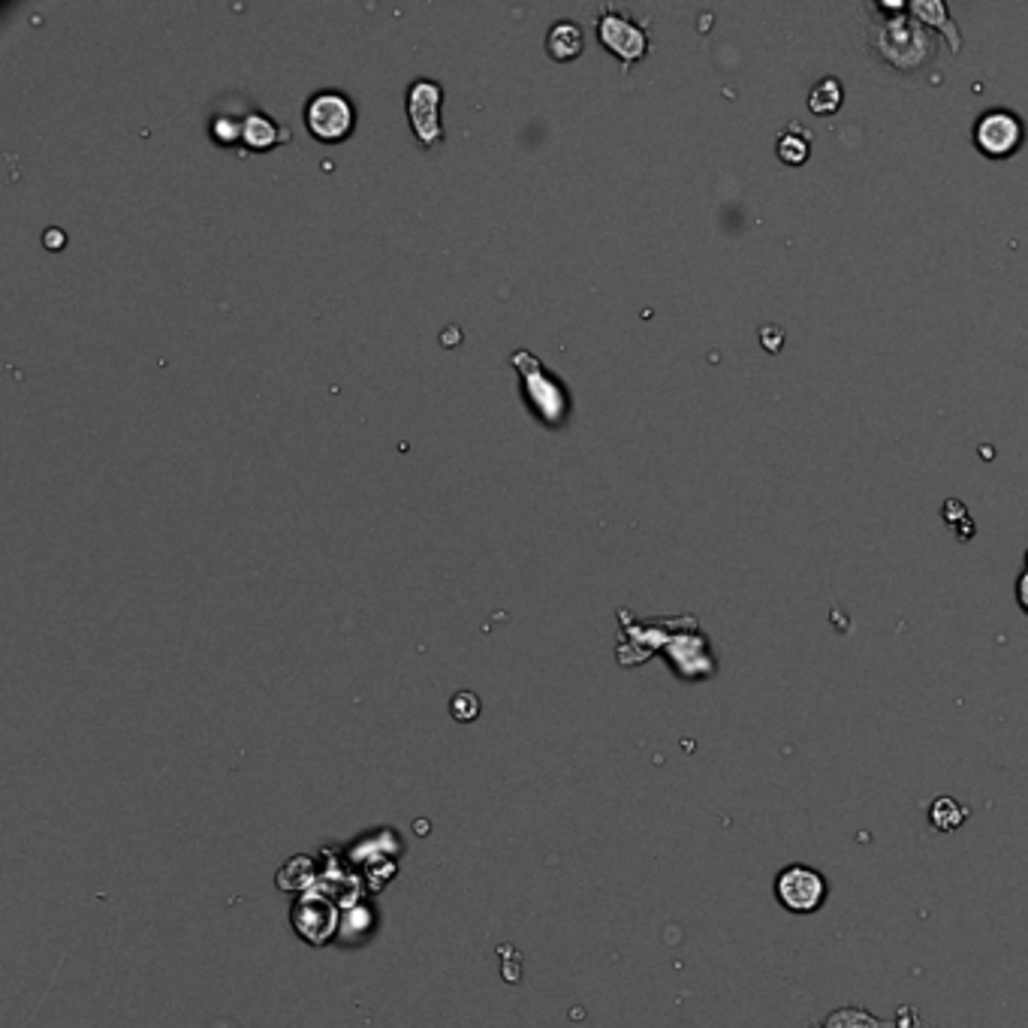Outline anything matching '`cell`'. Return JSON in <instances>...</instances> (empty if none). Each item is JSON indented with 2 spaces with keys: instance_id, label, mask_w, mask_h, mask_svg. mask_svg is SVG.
<instances>
[{
  "instance_id": "1",
  "label": "cell",
  "mask_w": 1028,
  "mask_h": 1028,
  "mask_svg": "<svg viewBox=\"0 0 1028 1028\" xmlns=\"http://www.w3.org/2000/svg\"><path fill=\"white\" fill-rule=\"evenodd\" d=\"M880 15L878 22L872 25V37L868 46L878 52L880 61H887L896 69H921L926 61L935 58V42L932 34L921 25V22H908V7H868Z\"/></svg>"
},
{
  "instance_id": "2",
  "label": "cell",
  "mask_w": 1028,
  "mask_h": 1028,
  "mask_svg": "<svg viewBox=\"0 0 1028 1028\" xmlns=\"http://www.w3.org/2000/svg\"><path fill=\"white\" fill-rule=\"evenodd\" d=\"M775 899L790 914H817L829 899V880L814 866L794 863L775 875Z\"/></svg>"
},
{
  "instance_id": "3",
  "label": "cell",
  "mask_w": 1028,
  "mask_h": 1028,
  "mask_svg": "<svg viewBox=\"0 0 1028 1028\" xmlns=\"http://www.w3.org/2000/svg\"><path fill=\"white\" fill-rule=\"evenodd\" d=\"M513 366L522 371V378H525V393H528V405L534 407L537 414H541L543 420L558 422L564 420V414H568L570 398L564 393V386L558 383V380L541 366V359L534 356V353L528 351H516L513 353Z\"/></svg>"
},
{
  "instance_id": "4",
  "label": "cell",
  "mask_w": 1028,
  "mask_h": 1028,
  "mask_svg": "<svg viewBox=\"0 0 1028 1028\" xmlns=\"http://www.w3.org/2000/svg\"><path fill=\"white\" fill-rule=\"evenodd\" d=\"M597 40L622 61L624 73L649 52V30L636 25L631 15L619 13L615 7H604L597 13Z\"/></svg>"
},
{
  "instance_id": "5",
  "label": "cell",
  "mask_w": 1028,
  "mask_h": 1028,
  "mask_svg": "<svg viewBox=\"0 0 1028 1028\" xmlns=\"http://www.w3.org/2000/svg\"><path fill=\"white\" fill-rule=\"evenodd\" d=\"M1026 124L1011 109H987L975 124V145L992 161H1004L1023 149Z\"/></svg>"
},
{
  "instance_id": "6",
  "label": "cell",
  "mask_w": 1028,
  "mask_h": 1028,
  "mask_svg": "<svg viewBox=\"0 0 1028 1028\" xmlns=\"http://www.w3.org/2000/svg\"><path fill=\"white\" fill-rule=\"evenodd\" d=\"M305 124L317 139L323 142H341L353 134L356 124V109L341 91H320L308 100L305 106Z\"/></svg>"
},
{
  "instance_id": "7",
  "label": "cell",
  "mask_w": 1028,
  "mask_h": 1028,
  "mask_svg": "<svg viewBox=\"0 0 1028 1028\" xmlns=\"http://www.w3.org/2000/svg\"><path fill=\"white\" fill-rule=\"evenodd\" d=\"M441 103H444V88L437 81L417 79L407 88V122L422 145H434L444 139Z\"/></svg>"
},
{
  "instance_id": "8",
  "label": "cell",
  "mask_w": 1028,
  "mask_h": 1028,
  "mask_svg": "<svg viewBox=\"0 0 1028 1028\" xmlns=\"http://www.w3.org/2000/svg\"><path fill=\"white\" fill-rule=\"evenodd\" d=\"M329 911H332V905L323 899H302L293 911L296 932L312 944H323L326 938L335 932V921H320V914H329Z\"/></svg>"
},
{
  "instance_id": "9",
  "label": "cell",
  "mask_w": 1028,
  "mask_h": 1028,
  "mask_svg": "<svg viewBox=\"0 0 1028 1028\" xmlns=\"http://www.w3.org/2000/svg\"><path fill=\"white\" fill-rule=\"evenodd\" d=\"M908 13H911L914 22H921L926 30H932V27L935 30H941V34L948 37L950 49H953V52H960L962 49L960 27H956V22L950 18L948 7H944L941 0H917V3H911V7H908Z\"/></svg>"
},
{
  "instance_id": "10",
  "label": "cell",
  "mask_w": 1028,
  "mask_h": 1028,
  "mask_svg": "<svg viewBox=\"0 0 1028 1028\" xmlns=\"http://www.w3.org/2000/svg\"><path fill=\"white\" fill-rule=\"evenodd\" d=\"M287 139H290V134L284 127L275 118H269V115H263V112H251V115L242 118V142L248 149L266 151L275 149L278 142H287Z\"/></svg>"
},
{
  "instance_id": "11",
  "label": "cell",
  "mask_w": 1028,
  "mask_h": 1028,
  "mask_svg": "<svg viewBox=\"0 0 1028 1028\" xmlns=\"http://www.w3.org/2000/svg\"><path fill=\"white\" fill-rule=\"evenodd\" d=\"M812 142H814L812 130L794 122V124H787L785 130L778 134V139H775V154H778V161L787 163V166H799V163L809 161V154H812Z\"/></svg>"
},
{
  "instance_id": "12",
  "label": "cell",
  "mask_w": 1028,
  "mask_h": 1028,
  "mask_svg": "<svg viewBox=\"0 0 1028 1028\" xmlns=\"http://www.w3.org/2000/svg\"><path fill=\"white\" fill-rule=\"evenodd\" d=\"M585 37H582V27L576 22H555L546 34V52L555 61H573L580 58Z\"/></svg>"
},
{
  "instance_id": "13",
  "label": "cell",
  "mask_w": 1028,
  "mask_h": 1028,
  "mask_svg": "<svg viewBox=\"0 0 1028 1028\" xmlns=\"http://www.w3.org/2000/svg\"><path fill=\"white\" fill-rule=\"evenodd\" d=\"M965 821H968V809L953 797H938L929 805V824L938 833H956Z\"/></svg>"
},
{
  "instance_id": "14",
  "label": "cell",
  "mask_w": 1028,
  "mask_h": 1028,
  "mask_svg": "<svg viewBox=\"0 0 1028 1028\" xmlns=\"http://www.w3.org/2000/svg\"><path fill=\"white\" fill-rule=\"evenodd\" d=\"M841 100H845V88H841V81L833 79V76L814 81L812 91H809V109H812L814 115H833V112H839Z\"/></svg>"
},
{
  "instance_id": "15",
  "label": "cell",
  "mask_w": 1028,
  "mask_h": 1028,
  "mask_svg": "<svg viewBox=\"0 0 1028 1028\" xmlns=\"http://www.w3.org/2000/svg\"><path fill=\"white\" fill-rule=\"evenodd\" d=\"M821 1028H890V1023L872 1016L863 1007H839V1011L826 1016V1023Z\"/></svg>"
},
{
  "instance_id": "16",
  "label": "cell",
  "mask_w": 1028,
  "mask_h": 1028,
  "mask_svg": "<svg viewBox=\"0 0 1028 1028\" xmlns=\"http://www.w3.org/2000/svg\"><path fill=\"white\" fill-rule=\"evenodd\" d=\"M449 712H453L456 721H474V718L480 715V700H477L471 690H461V694H456V697L449 700Z\"/></svg>"
},
{
  "instance_id": "17",
  "label": "cell",
  "mask_w": 1028,
  "mask_h": 1028,
  "mask_svg": "<svg viewBox=\"0 0 1028 1028\" xmlns=\"http://www.w3.org/2000/svg\"><path fill=\"white\" fill-rule=\"evenodd\" d=\"M1016 600H1019V607L1028 615V570H1023L1019 580H1016Z\"/></svg>"
},
{
  "instance_id": "18",
  "label": "cell",
  "mask_w": 1028,
  "mask_h": 1028,
  "mask_svg": "<svg viewBox=\"0 0 1028 1028\" xmlns=\"http://www.w3.org/2000/svg\"><path fill=\"white\" fill-rule=\"evenodd\" d=\"M1026 570H1028V553H1026Z\"/></svg>"
}]
</instances>
